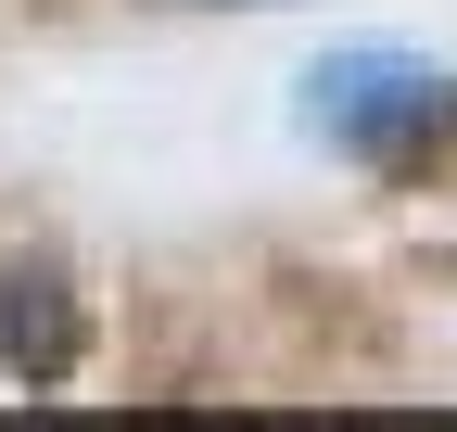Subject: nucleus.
<instances>
[{"mask_svg": "<svg viewBox=\"0 0 457 432\" xmlns=\"http://www.w3.org/2000/svg\"><path fill=\"white\" fill-rule=\"evenodd\" d=\"M457 89L432 64H407V51H330V64L305 77V128L330 153H356V166H407L420 140H445Z\"/></svg>", "mask_w": 457, "mask_h": 432, "instance_id": "f257e3e1", "label": "nucleus"}, {"mask_svg": "<svg viewBox=\"0 0 457 432\" xmlns=\"http://www.w3.org/2000/svg\"><path fill=\"white\" fill-rule=\"evenodd\" d=\"M89 344V318L64 293V267L51 254H0V369H26V382H64Z\"/></svg>", "mask_w": 457, "mask_h": 432, "instance_id": "f03ea898", "label": "nucleus"}]
</instances>
